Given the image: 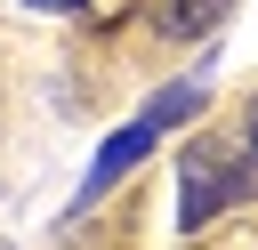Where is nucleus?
<instances>
[{"mask_svg":"<svg viewBox=\"0 0 258 250\" xmlns=\"http://www.w3.org/2000/svg\"><path fill=\"white\" fill-rule=\"evenodd\" d=\"M242 145H250V153H258V97H250V105H242Z\"/></svg>","mask_w":258,"mask_h":250,"instance_id":"obj_4","label":"nucleus"},{"mask_svg":"<svg viewBox=\"0 0 258 250\" xmlns=\"http://www.w3.org/2000/svg\"><path fill=\"white\" fill-rule=\"evenodd\" d=\"M258 194V153L250 145H226V137H194L185 145V177H177V226H210L226 202Z\"/></svg>","mask_w":258,"mask_h":250,"instance_id":"obj_2","label":"nucleus"},{"mask_svg":"<svg viewBox=\"0 0 258 250\" xmlns=\"http://www.w3.org/2000/svg\"><path fill=\"white\" fill-rule=\"evenodd\" d=\"M226 8H234V0H153V32H161V40H194V32H210Z\"/></svg>","mask_w":258,"mask_h":250,"instance_id":"obj_3","label":"nucleus"},{"mask_svg":"<svg viewBox=\"0 0 258 250\" xmlns=\"http://www.w3.org/2000/svg\"><path fill=\"white\" fill-rule=\"evenodd\" d=\"M202 105H210V89H202V81H169V89H153V97L129 113V129H113V137L97 145V161H89V177H81V202H73V210L105 202V194H113V185H121V177H129V169H137L169 129L202 121Z\"/></svg>","mask_w":258,"mask_h":250,"instance_id":"obj_1","label":"nucleus"}]
</instances>
